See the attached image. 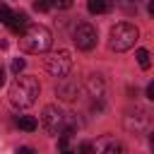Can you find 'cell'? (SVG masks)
I'll list each match as a JSON object with an SVG mask.
<instances>
[{
  "mask_svg": "<svg viewBox=\"0 0 154 154\" xmlns=\"http://www.w3.org/2000/svg\"><path fill=\"white\" fill-rule=\"evenodd\" d=\"M12 14H14V12H12V10H10L5 2H0V22H2V24H10Z\"/></svg>",
  "mask_w": 154,
  "mask_h": 154,
  "instance_id": "cell-15",
  "label": "cell"
},
{
  "mask_svg": "<svg viewBox=\"0 0 154 154\" xmlns=\"http://www.w3.org/2000/svg\"><path fill=\"white\" fill-rule=\"evenodd\" d=\"M135 58H137V65H140L142 70H147V67L152 65V60H149V51H144V48H137Z\"/></svg>",
  "mask_w": 154,
  "mask_h": 154,
  "instance_id": "cell-14",
  "label": "cell"
},
{
  "mask_svg": "<svg viewBox=\"0 0 154 154\" xmlns=\"http://www.w3.org/2000/svg\"><path fill=\"white\" fill-rule=\"evenodd\" d=\"M53 7H60V10H67V7H72V0H53Z\"/></svg>",
  "mask_w": 154,
  "mask_h": 154,
  "instance_id": "cell-19",
  "label": "cell"
},
{
  "mask_svg": "<svg viewBox=\"0 0 154 154\" xmlns=\"http://www.w3.org/2000/svg\"><path fill=\"white\" fill-rule=\"evenodd\" d=\"M60 154H77V152H72V149H65V152H60Z\"/></svg>",
  "mask_w": 154,
  "mask_h": 154,
  "instance_id": "cell-25",
  "label": "cell"
},
{
  "mask_svg": "<svg viewBox=\"0 0 154 154\" xmlns=\"http://www.w3.org/2000/svg\"><path fill=\"white\" fill-rule=\"evenodd\" d=\"M125 128L130 130V132H140V130H144L147 128V123H149V116H147V111H142V108H137L135 106V111L130 108L128 113H125Z\"/></svg>",
  "mask_w": 154,
  "mask_h": 154,
  "instance_id": "cell-8",
  "label": "cell"
},
{
  "mask_svg": "<svg viewBox=\"0 0 154 154\" xmlns=\"http://www.w3.org/2000/svg\"><path fill=\"white\" fill-rule=\"evenodd\" d=\"M137 36H140L137 26H132V24H128V22H120V24H116V26L111 29L108 46H111V51L123 53V51H130V48L135 46Z\"/></svg>",
  "mask_w": 154,
  "mask_h": 154,
  "instance_id": "cell-3",
  "label": "cell"
},
{
  "mask_svg": "<svg viewBox=\"0 0 154 154\" xmlns=\"http://www.w3.org/2000/svg\"><path fill=\"white\" fill-rule=\"evenodd\" d=\"M5 84V70H2V65H0V87Z\"/></svg>",
  "mask_w": 154,
  "mask_h": 154,
  "instance_id": "cell-23",
  "label": "cell"
},
{
  "mask_svg": "<svg viewBox=\"0 0 154 154\" xmlns=\"http://www.w3.org/2000/svg\"><path fill=\"white\" fill-rule=\"evenodd\" d=\"M17 125H19V130H24V132H34L36 130V118H31V116H19L17 118Z\"/></svg>",
  "mask_w": 154,
  "mask_h": 154,
  "instance_id": "cell-12",
  "label": "cell"
},
{
  "mask_svg": "<svg viewBox=\"0 0 154 154\" xmlns=\"http://www.w3.org/2000/svg\"><path fill=\"white\" fill-rule=\"evenodd\" d=\"M46 67H48V72H51L53 77L65 79V77L70 75V70H72V58H70L67 51H58V53H53V55L46 60Z\"/></svg>",
  "mask_w": 154,
  "mask_h": 154,
  "instance_id": "cell-5",
  "label": "cell"
},
{
  "mask_svg": "<svg viewBox=\"0 0 154 154\" xmlns=\"http://www.w3.org/2000/svg\"><path fill=\"white\" fill-rule=\"evenodd\" d=\"M87 10H89L91 14H103V12L108 10V2H106V0H89V2H87Z\"/></svg>",
  "mask_w": 154,
  "mask_h": 154,
  "instance_id": "cell-13",
  "label": "cell"
},
{
  "mask_svg": "<svg viewBox=\"0 0 154 154\" xmlns=\"http://www.w3.org/2000/svg\"><path fill=\"white\" fill-rule=\"evenodd\" d=\"M94 154H125V147L113 135H103L94 142Z\"/></svg>",
  "mask_w": 154,
  "mask_h": 154,
  "instance_id": "cell-7",
  "label": "cell"
},
{
  "mask_svg": "<svg viewBox=\"0 0 154 154\" xmlns=\"http://www.w3.org/2000/svg\"><path fill=\"white\" fill-rule=\"evenodd\" d=\"M53 43V34L43 24H29L19 36V48L24 53H46Z\"/></svg>",
  "mask_w": 154,
  "mask_h": 154,
  "instance_id": "cell-2",
  "label": "cell"
},
{
  "mask_svg": "<svg viewBox=\"0 0 154 154\" xmlns=\"http://www.w3.org/2000/svg\"><path fill=\"white\" fill-rule=\"evenodd\" d=\"M87 91H89V96H91V99L103 101V94H106L103 77H99V75H89V79H87Z\"/></svg>",
  "mask_w": 154,
  "mask_h": 154,
  "instance_id": "cell-9",
  "label": "cell"
},
{
  "mask_svg": "<svg viewBox=\"0 0 154 154\" xmlns=\"http://www.w3.org/2000/svg\"><path fill=\"white\" fill-rule=\"evenodd\" d=\"M147 12L154 17V0H149V5H147Z\"/></svg>",
  "mask_w": 154,
  "mask_h": 154,
  "instance_id": "cell-22",
  "label": "cell"
},
{
  "mask_svg": "<svg viewBox=\"0 0 154 154\" xmlns=\"http://www.w3.org/2000/svg\"><path fill=\"white\" fill-rule=\"evenodd\" d=\"M77 154H94V142H82L77 147Z\"/></svg>",
  "mask_w": 154,
  "mask_h": 154,
  "instance_id": "cell-17",
  "label": "cell"
},
{
  "mask_svg": "<svg viewBox=\"0 0 154 154\" xmlns=\"http://www.w3.org/2000/svg\"><path fill=\"white\" fill-rule=\"evenodd\" d=\"M149 147H152V152H154V130L149 132Z\"/></svg>",
  "mask_w": 154,
  "mask_h": 154,
  "instance_id": "cell-24",
  "label": "cell"
},
{
  "mask_svg": "<svg viewBox=\"0 0 154 154\" xmlns=\"http://www.w3.org/2000/svg\"><path fill=\"white\" fill-rule=\"evenodd\" d=\"M147 99H149V101H154V82H149V84H147Z\"/></svg>",
  "mask_w": 154,
  "mask_h": 154,
  "instance_id": "cell-20",
  "label": "cell"
},
{
  "mask_svg": "<svg viewBox=\"0 0 154 154\" xmlns=\"http://www.w3.org/2000/svg\"><path fill=\"white\" fill-rule=\"evenodd\" d=\"M53 7V0H34V10H38V12H48Z\"/></svg>",
  "mask_w": 154,
  "mask_h": 154,
  "instance_id": "cell-16",
  "label": "cell"
},
{
  "mask_svg": "<svg viewBox=\"0 0 154 154\" xmlns=\"http://www.w3.org/2000/svg\"><path fill=\"white\" fill-rule=\"evenodd\" d=\"M41 91V84L31 75H17V79L10 84V103L17 108H29L36 103Z\"/></svg>",
  "mask_w": 154,
  "mask_h": 154,
  "instance_id": "cell-1",
  "label": "cell"
},
{
  "mask_svg": "<svg viewBox=\"0 0 154 154\" xmlns=\"http://www.w3.org/2000/svg\"><path fill=\"white\" fill-rule=\"evenodd\" d=\"M17 154H36V152H34L31 147H19V149H17Z\"/></svg>",
  "mask_w": 154,
  "mask_h": 154,
  "instance_id": "cell-21",
  "label": "cell"
},
{
  "mask_svg": "<svg viewBox=\"0 0 154 154\" xmlns=\"http://www.w3.org/2000/svg\"><path fill=\"white\" fill-rule=\"evenodd\" d=\"M72 41L77 43V48H82V51H91L94 46H96V29L91 26V24H77L75 26V31H72Z\"/></svg>",
  "mask_w": 154,
  "mask_h": 154,
  "instance_id": "cell-6",
  "label": "cell"
},
{
  "mask_svg": "<svg viewBox=\"0 0 154 154\" xmlns=\"http://www.w3.org/2000/svg\"><path fill=\"white\" fill-rule=\"evenodd\" d=\"M24 65H26V63H24V58H14V60H12V72H14V75H19V72L24 70Z\"/></svg>",
  "mask_w": 154,
  "mask_h": 154,
  "instance_id": "cell-18",
  "label": "cell"
},
{
  "mask_svg": "<svg viewBox=\"0 0 154 154\" xmlns=\"http://www.w3.org/2000/svg\"><path fill=\"white\" fill-rule=\"evenodd\" d=\"M58 96L65 99V101H75L77 99V82H70V79H63L58 87H55Z\"/></svg>",
  "mask_w": 154,
  "mask_h": 154,
  "instance_id": "cell-11",
  "label": "cell"
},
{
  "mask_svg": "<svg viewBox=\"0 0 154 154\" xmlns=\"http://www.w3.org/2000/svg\"><path fill=\"white\" fill-rule=\"evenodd\" d=\"M7 26H10V31H12V34H19V36H22V34H24V29L29 26V17H26V12H22V10H19V12H14Z\"/></svg>",
  "mask_w": 154,
  "mask_h": 154,
  "instance_id": "cell-10",
  "label": "cell"
},
{
  "mask_svg": "<svg viewBox=\"0 0 154 154\" xmlns=\"http://www.w3.org/2000/svg\"><path fill=\"white\" fill-rule=\"evenodd\" d=\"M65 118H67V116H65L58 106L48 103V106L43 108V113H41V125H43L46 132H51V135H60V132L65 130Z\"/></svg>",
  "mask_w": 154,
  "mask_h": 154,
  "instance_id": "cell-4",
  "label": "cell"
}]
</instances>
